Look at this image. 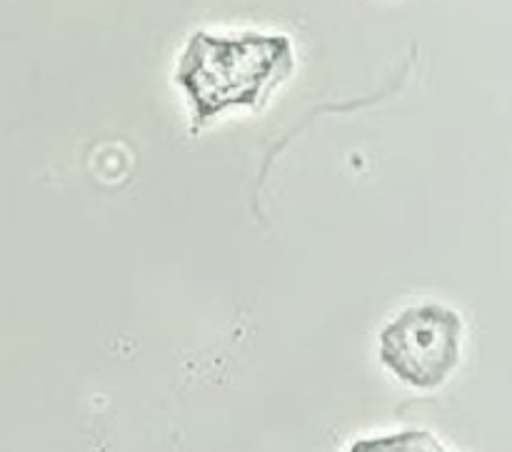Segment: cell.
I'll list each match as a JSON object with an SVG mask.
<instances>
[{
    "label": "cell",
    "instance_id": "cell-3",
    "mask_svg": "<svg viewBox=\"0 0 512 452\" xmlns=\"http://www.w3.org/2000/svg\"><path fill=\"white\" fill-rule=\"evenodd\" d=\"M348 452H450L428 430H400V433L360 438Z\"/></svg>",
    "mask_w": 512,
    "mask_h": 452
},
{
    "label": "cell",
    "instance_id": "cell-1",
    "mask_svg": "<svg viewBox=\"0 0 512 452\" xmlns=\"http://www.w3.org/2000/svg\"><path fill=\"white\" fill-rule=\"evenodd\" d=\"M295 70L288 35H210L198 30L185 45L175 83L190 103L195 128L230 108H263Z\"/></svg>",
    "mask_w": 512,
    "mask_h": 452
},
{
    "label": "cell",
    "instance_id": "cell-2",
    "mask_svg": "<svg viewBox=\"0 0 512 452\" xmlns=\"http://www.w3.org/2000/svg\"><path fill=\"white\" fill-rule=\"evenodd\" d=\"M463 333L458 310L443 303L410 305L380 333V363L408 388L435 390L460 365Z\"/></svg>",
    "mask_w": 512,
    "mask_h": 452
}]
</instances>
